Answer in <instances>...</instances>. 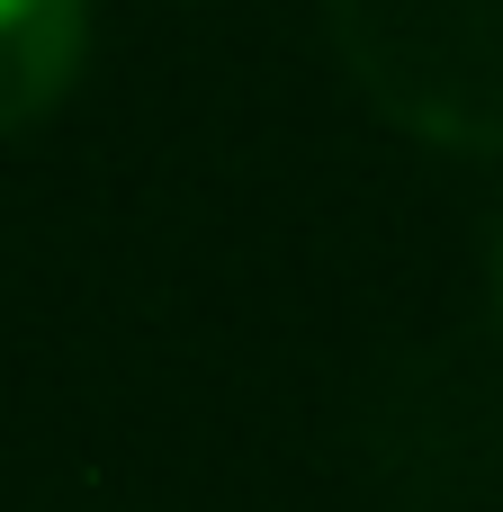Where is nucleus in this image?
I'll return each mask as SVG.
<instances>
[{
	"mask_svg": "<svg viewBox=\"0 0 503 512\" xmlns=\"http://www.w3.org/2000/svg\"><path fill=\"white\" fill-rule=\"evenodd\" d=\"M486 288H495V315H503V216H495V243H486Z\"/></svg>",
	"mask_w": 503,
	"mask_h": 512,
	"instance_id": "3",
	"label": "nucleus"
},
{
	"mask_svg": "<svg viewBox=\"0 0 503 512\" xmlns=\"http://www.w3.org/2000/svg\"><path fill=\"white\" fill-rule=\"evenodd\" d=\"M333 45L396 135L503 153V0H333Z\"/></svg>",
	"mask_w": 503,
	"mask_h": 512,
	"instance_id": "1",
	"label": "nucleus"
},
{
	"mask_svg": "<svg viewBox=\"0 0 503 512\" xmlns=\"http://www.w3.org/2000/svg\"><path fill=\"white\" fill-rule=\"evenodd\" d=\"M81 36V0H0V135L63 108V90L81 81Z\"/></svg>",
	"mask_w": 503,
	"mask_h": 512,
	"instance_id": "2",
	"label": "nucleus"
}]
</instances>
